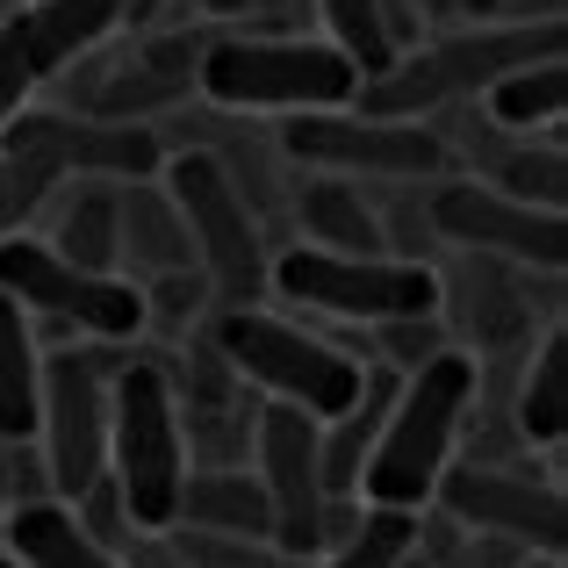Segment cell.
I'll list each match as a JSON object with an SVG mask.
<instances>
[{
  "label": "cell",
  "mask_w": 568,
  "mask_h": 568,
  "mask_svg": "<svg viewBox=\"0 0 568 568\" xmlns=\"http://www.w3.org/2000/svg\"><path fill=\"white\" fill-rule=\"evenodd\" d=\"M518 568H561V555H518Z\"/></svg>",
  "instance_id": "36"
},
{
  "label": "cell",
  "mask_w": 568,
  "mask_h": 568,
  "mask_svg": "<svg viewBox=\"0 0 568 568\" xmlns=\"http://www.w3.org/2000/svg\"><path fill=\"white\" fill-rule=\"evenodd\" d=\"M511 425L526 446H561V432H568V332H561V317L540 324V346H532L526 375H518V396H511Z\"/></svg>",
  "instance_id": "23"
},
{
  "label": "cell",
  "mask_w": 568,
  "mask_h": 568,
  "mask_svg": "<svg viewBox=\"0 0 568 568\" xmlns=\"http://www.w3.org/2000/svg\"><path fill=\"white\" fill-rule=\"evenodd\" d=\"M0 295L22 303L29 324L43 332H80V338H138L144 324V288L130 274H87L65 252H51L29 231H0Z\"/></svg>",
  "instance_id": "11"
},
{
  "label": "cell",
  "mask_w": 568,
  "mask_h": 568,
  "mask_svg": "<svg viewBox=\"0 0 568 568\" xmlns=\"http://www.w3.org/2000/svg\"><path fill=\"white\" fill-rule=\"evenodd\" d=\"M367 332V346L361 353H375V361H388L396 375H410V367H425L432 353H446L454 338H446V324H439V310H410V317H382V324H361Z\"/></svg>",
  "instance_id": "28"
},
{
  "label": "cell",
  "mask_w": 568,
  "mask_h": 568,
  "mask_svg": "<svg viewBox=\"0 0 568 568\" xmlns=\"http://www.w3.org/2000/svg\"><path fill=\"white\" fill-rule=\"evenodd\" d=\"M37 65H29V51H22V37H14V22L0 14V130L14 123V115L37 101Z\"/></svg>",
  "instance_id": "31"
},
{
  "label": "cell",
  "mask_w": 568,
  "mask_h": 568,
  "mask_svg": "<svg viewBox=\"0 0 568 568\" xmlns=\"http://www.w3.org/2000/svg\"><path fill=\"white\" fill-rule=\"evenodd\" d=\"M324 14V43L353 58L361 80H375L388 58L417 37V8L410 0H310Z\"/></svg>",
  "instance_id": "20"
},
{
  "label": "cell",
  "mask_w": 568,
  "mask_h": 568,
  "mask_svg": "<svg viewBox=\"0 0 568 568\" xmlns=\"http://www.w3.org/2000/svg\"><path fill=\"white\" fill-rule=\"evenodd\" d=\"M194 8H202L209 22H237V14H245V0H194Z\"/></svg>",
  "instance_id": "33"
},
{
  "label": "cell",
  "mask_w": 568,
  "mask_h": 568,
  "mask_svg": "<svg viewBox=\"0 0 568 568\" xmlns=\"http://www.w3.org/2000/svg\"><path fill=\"white\" fill-rule=\"evenodd\" d=\"M209 310H216V295H209V274H202V266H181V274L144 281V317H159L166 332H181V324H202Z\"/></svg>",
  "instance_id": "30"
},
{
  "label": "cell",
  "mask_w": 568,
  "mask_h": 568,
  "mask_svg": "<svg viewBox=\"0 0 568 568\" xmlns=\"http://www.w3.org/2000/svg\"><path fill=\"white\" fill-rule=\"evenodd\" d=\"M159 181L173 187L187 216V237H194V266L209 274V295L216 310H237V303H266V216L237 194V181L216 166L209 152H166Z\"/></svg>",
  "instance_id": "9"
},
{
  "label": "cell",
  "mask_w": 568,
  "mask_h": 568,
  "mask_svg": "<svg viewBox=\"0 0 568 568\" xmlns=\"http://www.w3.org/2000/svg\"><path fill=\"white\" fill-rule=\"evenodd\" d=\"M138 346V338H130ZM123 338H87L72 353H43L37 382V446L51 497H80L109 468V375L130 361Z\"/></svg>",
  "instance_id": "10"
},
{
  "label": "cell",
  "mask_w": 568,
  "mask_h": 568,
  "mask_svg": "<svg viewBox=\"0 0 568 568\" xmlns=\"http://www.w3.org/2000/svg\"><path fill=\"white\" fill-rule=\"evenodd\" d=\"M159 166H166V138L152 123H109V115H80V109H22L0 130L8 223H22L65 181H144Z\"/></svg>",
  "instance_id": "2"
},
{
  "label": "cell",
  "mask_w": 568,
  "mask_h": 568,
  "mask_svg": "<svg viewBox=\"0 0 568 568\" xmlns=\"http://www.w3.org/2000/svg\"><path fill=\"white\" fill-rule=\"evenodd\" d=\"M266 295H288L295 310L332 324H382L410 317V310H439V281L432 260H396V252H324L295 237L288 252L266 260Z\"/></svg>",
  "instance_id": "8"
},
{
  "label": "cell",
  "mask_w": 568,
  "mask_h": 568,
  "mask_svg": "<svg viewBox=\"0 0 568 568\" xmlns=\"http://www.w3.org/2000/svg\"><path fill=\"white\" fill-rule=\"evenodd\" d=\"M0 231H14V223H8V187H0Z\"/></svg>",
  "instance_id": "37"
},
{
  "label": "cell",
  "mask_w": 568,
  "mask_h": 568,
  "mask_svg": "<svg viewBox=\"0 0 568 568\" xmlns=\"http://www.w3.org/2000/svg\"><path fill=\"white\" fill-rule=\"evenodd\" d=\"M483 181L518 194V202H540V209H561L568 202V159H561V130H540V144L532 138H511V130L489 123V144L483 152Z\"/></svg>",
  "instance_id": "22"
},
{
  "label": "cell",
  "mask_w": 568,
  "mask_h": 568,
  "mask_svg": "<svg viewBox=\"0 0 568 568\" xmlns=\"http://www.w3.org/2000/svg\"><path fill=\"white\" fill-rule=\"evenodd\" d=\"M252 475L274 511V547L295 561H317V526H324V475H317V417L295 403L260 396L252 425Z\"/></svg>",
  "instance_id": "16"
},
{
  "label": "cell",
  "mask_w": 568,
  "mask_h": 568,
  "mask_svg": "<svg viewBox=\"0 0 568 568\" xmlns=\"http://www.w3.org/2000/svg\"><path fill=\"white\" fill-rule=\"evenodd\" d=\"M432 231L439 245L454 252H489V260H511V266H568V223L561 209H540V202H518V194L489 187V181H468V173H446L432 181Z\"/></svg>",
  "instance_id": "15"
},
{
  "label": "cell",
  "mask_w": 568,
  "mask_h": 568,
  "mask_svg": "<svg viewBox=\"0 0 568 568\" xmlns=\"http://www.w3.org/2000/svg\"><path fill=\"white\" fill-rule=\"evenodd\" d=\"M483 115L511 138H532V130H561L568 115V65L561 58H532V65H511L504 80L483 87Z\"/></svg>",
  "instance_id": "25"
},
{
  "label": "cell",
  "mask_w": 568,
  "mask_h": 568,
  "mask_svg": "<svg viewBox=\"0 0 568 568\" xmlns=\"http://www.w3.org/2000/svg\"><path fill=\"white\" fill-rule=\"evenodd\" d=\"M194 94L223 115H303V109H346L361 94V72L324 37L245 29V37H202Z\"/></svg>",
  "instance_id": "3"
},
{
  "label": "cell",
  "mask_w": 568,
  "mask_h": 568,
  "mask_svg": "<svg viewBox=\"0 0 568 568\" xmlns=\"http://www.w3.org/2000/svg\"><path fill=\"white\" fill-rule=\"evenodd\" d=\"M432 504L460 532H489L526 555H561L568 547V497L555 468H504V460H446L432 483Z\"/></svg>",
  "instance_id": "13"
},
{
  "label": "cell",
  "mask_w": 568,
  "mask_h": 568,
  "mask_svg": "<svg viewBox=\"0 0 568 568\" xmlns=\"http://www.w3.org/2000/svg\"><path fill=\"white\" fill-rule=\"evenodd\" d=\"M288 209H295V231H303V245H324V252H388V245H382L375 202H367L353 181H338V173L303 181V187L288 194Z\"/></svg>",
  "instance_id": "21"
},
{
  "label": "cell",
  "mask_w": 568,
  "mask_h": 568,
  "mask_svg": "<svg viewBox=\"0 0 568 568\" xmlns=\"http://www.w3.org/2000/svg\"><path fill=\"white\" fill-rule=\"evenodd\" d=\"M468 403H475V353L446 346L425 367L396 375V396L382 410V432L361 460V504H403L425 511L432 483L446 475V460L460 454L468 432Z\"/></svg>",
  "instance_id": "1"
},
{
  "label": "cell",
  "mask_w": 568,
  "mask_h": 568,
  "mask_svg": "<svg viewBox=\"0 0 568 568\" xmlns=\"http://www.w3.org/2000/svg\"><path fill=\"white\" fill-rule=\"evenodd\" d=\"M43 245L65 252L72 266H87V274H115V181H80L72 187Z\"/></svg>",
  "instance_id": "26"
},
{
  "label": "cell",
  "mask_w": 568,
  "mask_h": 568,
  "mask_svg": "<svg viewBox=\"0 0 568 568\" xmlns=\"http://www.w3.org/2000/svg\"><path fill=\"white\" fill-rule=\"evenodd\" d=\"M0 568H14V555H8V547H0Z\"/></svg>",
  "instance_id": "38"
},
{
  "label": "cell",
  "mask_w": 568,
  "mask_h": 568,
  "mask_svg": "<svg viewBox=\"0 0 568 568\" xmlns=\"http://www.w3.org/2000/svg\"><path fill=\"white\" fill-rule=\"evenodd\" d=\"M410 547H417V511H403V504H361V518L310 568H403Z\"/></svg>",
  "instance_id": "27"
},
{
  "label": "cell",
  "mask_w": 568,
  "mask_h": 568,
  "mask_svg": "<svg viewBox=\"0 0 568 568\" xmlns=\"http://www.w3.org/2000/svg\"><path fill=\"white\" fill-rule=\"evenodd\" d=\"M194 58H202V37H187V29H138L130 43L101 37L94 51H80L58 80H65V94H72L80 115L144 123V115H166L194 94Z\"/></svg>",
  "instance_id": "12"
},
{
  "label": "cell",
  "mask_w": 568,
  "mask_h": 568,
  "mask_svg": "<svg viewBox=\"0 0 568 568\" xmlns=\"http://www.w3.org/2000/svg\"><path fill=\"white\" fill-rule=\"evenodd\" d=\"M209 346L237 367V382L260 388L274 403H295L324 425L338 417L353 396L367 388V361L346 353L338 338L310 332L303 317H281L266 303H237V310H209Z\"/></svg>",
  "instance_id": "5"
},
{
  "label": "cell",
  "mask_w": 568,
  "mask_h": 568,
  "mask_svg": "<svg viewBox=\"0 0 568 568\" xmlns=\"http://www.w3.org/2000/svg\"><path fill=\"white\" fill-rule=\"evenodd\" d=\"M130 266V281H159V274H181L194 266V237H187V216L173 202V187L159 173L144 181H115V274Z\"/></svg>",
  "instance_id": "17"
},
{
  "label": "cell",
  "mask_w": 568,
  "mask_h": 568,
  "mask_svg": "<svg viewBox=\"0 0 568 568\" xmlns=\"http://www.w3.org/2000/svg\"><path fill=\"white\" fill-rule=\"evenodd\" d=\"M173 526L181 532H245V540H274V511H266L260 475L245 468H187L181 497H173Z\"/></svg>",
  "instance_id": "19"
},
{
  "label": "cell",
  "mask_w": 568,
  "mask_h": 568,
  "mask_svg": "<svg viewBox=\"0 0 568 568\" xmlns=\"http://www.w3.org/2000/svg\"><path fill=\"white\" fill-rule=\"evenodd\" d=\"M109 475L123 489L130 526H173L187 439L181 403H173V367L144 346H130V361L109 375Z\"/></svg>",
  "instance_id": "6"
},
{
  "label": "cell",
  "mask_w": 568,
  "mask_h": 568,
  "mask_svg": "<svg viewBox=\"0 0 568 568\" xmlns=\"http://www.w3.org/2000/svg\"><path fill=\"white\" fill-rule=\"evenodd\" d=\"M460 14H468V22H489V14H497V0H454Z\"/></svg>",
  "instance_id": "35"
},
{
  "label": "cell",
  "mask_w": 568,
  "mask_h": 568,
  "mask_svg": "<svg viewBox=\"0 0 568 568\" xmlns=\"http://www.w3.org/2000/svg\"><path fill=\"white\" fill-rule=\"evenodd\" d=\"M187 568H303L295 555H281L274 540H245V532H181L166 526Z\"/></svg>",
  "instance_id": "29"
},
{
  "label": "cell",
  "mask_w": 568,
  "mask_h": 568,
  "mask_svg": "<svg viewBox=\"0 0 568 568\" xmlns=\"http://www.w3.org/2000/svg\"><path fill=\"white\" fill-rule=\"evenodd\" d=\"M439 281V324L460 353H511L532 338V310L561 317V266H540V295H532V266L489 260V252H460L454 266H432Z\"/></svg>",
  "instance_id": "14"
},
{
  "label": "cell",
  "mask_w": 568,
  "mask_h": 568,
  "mask_svg": "<svg viewBox=\"0 0 568 568\" xmlns=\"http://www.w3.org/2000/svg\"><path fill=\"white\" fill-rule=\"evenodd\" d=\"M281 152L310 173L338 181H375V187H432L454 173L446 138L425 115H375V109H303L281 123Z\"/></svg>",
  "instance_id": "7"
},
{
  "label": "cell",
  "mask_w": 568,
  "mask_h": 568,
  "mask_svg": "<svg viewBox=\"0 0 568 568\" xmlns=\"http://www.w3.org/2000/svg\"><path fill=\"white\" fill-rule=\"evenodd\" d=\"M14 504V446H0V511Z\"/></svg>",
  "instance_id": "34"
},
{
  "label": "cell",
  "mask_w": 568,
  "mask_h": 568,
  "mask_svg": "<svg viewBox=\"0 0 568 568\" xmlns=\"http://www.w3.org/2000/svg\"><path fill=\"white\" fill-rule=\"evenodd\" d=\"M568 0H497V14L504 22H568Z\"/></svg>",
  "instance_id": "32"
},
{
  "label": "cell",
  "mask_w": 568,
  "mask_h": 568,
  "mask_svg": "<svg viewBox=\"0 0 568 568\" xmlns=\"http://www.w3.org/2000/svg\"><path fill=\"white\" fill-rule=\"evenodd\" d=\"M37 382H43V338L22 317V303L0 295V446L37 439Z\"/></svg>",
  "instance_id": "24"
},
{
  "label": "cell",
  "mask_w": 568,
  "mask_h": 568,
  "mask_svg": "<svg viewBox=\"0 0 568 568\" xmlns=\"http://www.w3.org/2000/svg\"><path fill=\"white\" fill-rule=\"evenodd\" d=\"M303 568H310V561H303Z\"/></svg>",
  "instance_id": "39"
},
{
  "label": "cell",
  "mask_w": 568,
  "mask_h": 568,
  "mask_svg": "<svg viewBox=\"0 0 568 568\" xmlns=\"http://www.w3.org/2000/svg\"><path fill=\"white\" fill-rule=\"evenodd\" d=\"M0 540H8L14 568H123L115 547H101L94 532L72 518L65 497H14Z\"/></svg>",
  "instance_id": "18"
},
{
  "label": "cell",
  "mask_w": 568,
  "mask_h": 568,
  "mask_svg": "<svg viewBox=\"0 0 568 568\" xmlns=\"http://www.w3.org/2000/svg\"><path fill=\"white\" fill-rule=\"evenodd\" d=\"M568 22H468L454 37H432L396 51L375 80H361L353 109H375V115H432V109H454V101H483L489 80H504L511 65H532V58H561Z\"/></svg>",
  "instance_id": "4"
}]
</instances>
